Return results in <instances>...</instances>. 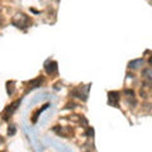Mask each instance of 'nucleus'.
<instances>
[{
	"instance_id": "nucleus-12",
	"label": "nucleus",
	"mask_w": 152,
	"mask_h": 152,
	"mask_svg": "<svg viewBox=\"0 0 152 152\" xmlns=\"http://www.w3.org/2000/svg\"><path fill=\"white\" fill-rule=\"evenodd\" d=\"M124 94L127 95L128 98H134V91H133V90H131V89H126V90H124Z\"/></svg>"
},
{
	"instance_id": "nucleus-7",
	"label": "nucleus",
	"mask_w": 152,
	"mask_h": 152,
	"mask_svg": "<svg viewBox=\"0 0 152 152\" xmlns=\"http://www.w3.org/2000/svg\"><path fill=\"white\" fill-rule=\"evenodd\" d=\"M43 81H45V79L42 77V76H38L37 79H33V80H31L29 83V88L31 89H36V88H39L42 84H43Z\"/></svg>"
},
{
	"instance_id": "nucleus-1",
	"label": "nucleus",
	"mask_w": 152,
	"mask_h": 152,
	"mask_svg": "<svg viewBox=\"0 0 152 152\" xmlns=\"http://www.w3.org/2000/svg\"><path fill=\"white\" fill-rule=\"evenodd\" d=\"M12 23L17 28H20V29H27V28L31 26L32 22H31V18L28 15H26V14H23V13H19V14H17V15L13 18Z\"/></svg>"
},
{
	"instance_id": "nucleus-9",
	"label": "nucleus",
	"mask_w": 152,
	"mask_h": 152,
	"mask_svg": "<svg viewBox=\"0 0 152 152\" xmlns=\"http://www.w3.org/2000/svg\"><path fill=\"white\" fill-rule=\"evenodd\" d=\"M143 65V60L142 58H138V60H133V61H131L129 64H128V67L129 69H138L140 66H142Z\"/></svg>"
},
{
	"instance_id": "nucleus-4",
	"label": "nucleus",
	"mask_w": 152,
	"mask_h": 152,
	"mask_svg": "<svg viewBox=\"0 0 152 152\" xmlns=\"http://www.w3.org/2000/svg\"><path fill=\"white\" fill-rule=\"evenodd\" d=\"M45 71L47 72V75H50V76L57 75V72H58V66H57V62L56 61L48 60L45 64Z\"/></svg>"
},
{
	"instance_id": "nucleus-13",
	"label": "nucleus",
	"mask_w": 152,
	"mask_h": 152,
	"mask_svg": "<svg viewBox=\"0 0 152 152\" xmlns=\"http://www.w3.org/2000/svg\"><path fill=\"white\" fill-rule=\"evenodd\" d=\"M148 64H150V65H152V55H151V57L148 58Z\"/></svg>"
},
{
	"instance_id": "nucleus-10",
	"label": "nucleus",
	"mask_w": 152,
	"mask_h": 152,
	"mask_svg": "<svg viewBox=\"0 0 152 152\" xmlns=\"http://www.w3.org/2000/svg\"><path fill=\"white\" fill-rule=\"evenodd\" d=\"M15 83L14 81H8L7 83V93H8V95H13L14 94V91H15Z\"/></svg>"
},
{
	"instance_id": "nucleus-6",
	"label": "nucleus",
	"mask_w": 152,
	"mask_h": 152,
	"mask_svg": "<svg viewBox=\"0 0 152 152\" xmlns=\"http://www.w3.org/2000/svg\"><path fill=\"white\" fill-rule=\"evenodd\" d=\"M53 132H56L58 136L61 137H65V138H70V128H62V127H58L56 126L53 127Z\"/></svg>"
},
{
	"instance_id": "nucleus-8",
	"label": "nucleus",
	"mask_w": 152,
	"mask_h": 152,
	"mask_svg": "<svg viewBox=\"0 0 152 152\" xmlns=\"http://www.w3.org/2000/svg\"><path fill=\"white\" fill-rule=\"evenodd\" d=\"M48 107H50V104H45V105L42 107V108H38L37 110L33 113V115H32V122H33V123H36V122L38 121V115H39V114L43 112V110H46V109L48 108Z\"/></svg>"
},
{
	"instance_id": "nucleus-2",
	"label": "nucleus",
	"mask_w": 152,
	"mask_h": 152,
	"mask_svg": "<svg viewBox=\"0 0 152 152\" xmlns=\"http://www.w3.org/2000/svg\"><path fill=\"white\" fill-rule=\"evenodd\" d=\"M90 86H91V85H85V86L80 85V86H76L72 90V91L70 93V95L72 98H79V99H81L83 102H86L88 100V96H89Z\"/></svg>"
},
{
	"instance_id": "nucleus-11",
	"label": "nucleus",
	"mask_w": 152,
	"mask_h": 152,
	"mask_svg": "<svg viewBox=\"0 0 152 152\" xmlns=\"http://www.w3.org/2000/svg\"><path fill=\"white\" fill-rule=\"evenodd\" d=\"M15 132H17L15 126H14V124L9 126V128H8V134H9V136H14V134H15Z\"/></svg>"
},
{
	"instance_id": "nucleus-3",
	"label": "nucleus",
	"mask_w": 152,
	"mask_h": 152,
	"mask_svg": "<svg viewBox=\"0 0 152 152\" xmlns=\"http://www.w3.org/2000/svg\"><path fill=\"white\" fill-rule=\"evenodd\" d=\"M20 99H18V100H15V102H13L12 104H9V105L4 109V112H3V114H1V117H3V119L4 121H8L9 118H10V115H13V113L17 110L18 109V107L20 105Z\"/></svg>"
},
{
	"instance_id": "nucleus-5",
	"label": "nucleus",
	"mask_w": 152,
	"mask_h": 152,
	"mask_svg": "<svg viewBox=\"0 0 152 152\" xmlns=\"http://www.w3.org/2000/svg\"><path fill=\"white\" fill-rule=\"evenodd\" d=\"M119 100H121L119 91H109L108 93V104L109 105L118 108L119 107Z\"/></svg>"
}]
</instances>
